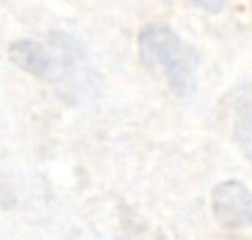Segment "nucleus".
Returning <instances> with one entry per match:
<instances>
[{
  "label": "nucleus",
  "instance_id": "nucleus-3",
  "mask_svg": "<svg viewBox=\"0 0 252 240\" xmlns=\"http://www.w3.org/2000/svg\"><path fill=\"white\" fill-rule=\"evenodd\" d=\"M212 213L227 229L252 225V191L239 180H225L212 191Z\"/></svg>",
  "mask_w": 252,
  "mask_h": 240
},
{
  "label": "nucleus",
  "instance_id": "nucleus-4",
  "mask_svg": "<svg viewBox=\"0 0 252 240\" xmlns=\"http://www.w3.org/2000/svg\"><path fill=\"white\" fill-rule=\"evenodd\" d=\"M232 135L239 151L252 162V83H241L230 94Z\"/></svg>",
  "mask_w": 252,
  "mask_h": 240
},
{
  "label": "nucleus",
  "instance_id": "nucleus-6",
  "mask_svg": "<svg viewBox=\"0 0 252 240\" xmlns=\"http://www.w3.org/2000/svg\"><path fill=\"white\" fill-rule=\"evenodd\" d=\"M189 2L205 11H210V14H219V11H223L227 7V0H189Z\"/></svg>",
  "mask_w": 252,
  "mask_h": 240
},
{
  "label": "nucleus",
  "instance_id": "nucleus-5",
  "mask_svg": "<svg viewBox=\"0 0 252 240\" xmlns=\"http://www.w3.org/2000/svg\"><path fill=\"white\" fill-rule=\"evenodd\" d=\"M9 58L16 68H21L23 72L32 74V77L43 79L45 74V63H47V50L43 41H16L9 47Z\"/></svg>",
  "mask_w": 252,
  "mask_h": 240
},
{
  "label": "nucleus",
  "instance_id": "nucleus-2",
  "mask_svg": "<svg viewBox=\"0 0 252 240\" xmlns=\"http://www.w3.org/2000/svg\"><path fill=\"white\" fill-rule=\"evenodd\" d=\"M142 61L156 70L178 97H191L198 83V54L169 25L151 23L137 38Z\"/></svg>",
  "mask_w": 252,
  "mask_h": 240
},
{
  "label": "nucleus",
  "instance_id": "nucleus-1",
  "mask_svg": "<svg viewBox=\"0 0 252 240\" xmlns=\"http://www.w3.org/2000/svg\"><path fill=\"white\" fill-rule=\"evenodd\" d=\"M47 63L43 81H50L57 94L72 106L90 104L99 97L101 79L79 41L65 31H52L45 41Z\"/></svg>",
  "mask_w": 252,
  "mask_h": 240
}]
</instances>
